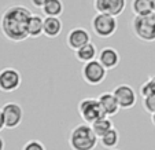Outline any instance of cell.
Returning a JSON list of instances; mask_svg holds the SVG:
<instances>
[{"mask_svg":"<svg viewBox=\"0 0 155 150\" xmlns=\"http://www.w3.org/2000/svg\"><path fill=\"white\" fill-rule=\"evenodd\" d=\"M30 15L32 11L22 4H12L7 7L0 18V30L4 37L14 43L26 40L29 37L28 24Z\"/></svg>","mask_w":155,"mask_h":150,"instance_id":"1","label":"cell"},{"mask_svg":"<svg viewBox=\"0 0 155 150\" xmlns=\"http://www.w3.org/2000/svg\"><path fill=\"white\" fill-rule=\"evenodd\" d=\"M99 138L94 132L91 124L76 125L69 134L68 143L71 150H94L97 145Z\"/></svg>","mask_w":155,"mask_h":150,"instance_id":"2","label":"cell"},{"mask_svg":"<svg viewBox=\"0 0 155 150\" xmlns=\"http://www.w3.org/2000/svg\"><path fill=\"white\" fill-rule=\"evenodd\" d=\"M132 30L141 41L152 43L155 41V12L146 15H135L132 19Z\"/></svg>","mask_w":155,"mask_h":150,"instance_id":"3","label":"cell"},{"mask_svg":"<svg viewBox=\"0 0 155 150\" xmlns=\"http://www.w3.org/2000/svg\"><path fill=\"white\" fill-rule=\"evenodd\" d=\"M91 26L94 33L100 39H110L118 28L117 17L110 14H104V12H96L94 18H92Z\"/></svg>","mask_w":155,"mask_h":150,"instance_id":"4","label":"cell"},{"mask_svg":"<svg viewBox=\"0 0 155 150\" xmlns=\"http://www.w3.org/2000/svg\"><path fill=\"white\" fill-rule=\"evenodd\" d=\"M77 110H78L80 117L87 124H92L97 118L106 116L97 98H84V99H81L78 106H77Z\"/></svg>","mask_w":155,"mask_h":150,"instance_id":"5","label":"cell"},{"mask_svg":"<svg viewBox=\"0 0 155 150\" xmlns=\"http://www.w3.org/2000/svg\"><path fill=\"white\" fill-rule=\"evenodd\" d=\"M107 69L99 62V59H94L84 63L81 69V76L87 84L89 85H99L107 77Z\"/></svg>","mask_w":155,"mask_h":150,"instance_id":"6","label":"cell"},{"mask_svg":"<svg viewBox=\"0 0 155 150\" xmlns=\"http://www.w3.org/2000/svg\"><path fill=\"white\" fill-rule=\"evenodd\" d=\"M4 116V124L6 128L8 130H14L17 127L21 125L22 120H24V109L22 106L17 102H7L2 107Z\"/></svg>","mask_w":155,"mask_h":150,"instance_id":"7","label":"cell"},{"mask_svg":"<svg viewBox=\"0 0 155 150\" xmlns=\"http://www.w3.org/2000/svg\"><path fill=\"white\" fill-rule=\"evenodd\" d=\"M113 94H114L120 107L124 110L132 109L137 102V95H136L133 87L129 84H118L113 90Z\"/></svg>","mask_w":155,"mask_h":150,"instance_id":"8","label":"cell"},{"mask_svg":"<svg viewBox=\"0 0 155 150\" xmlns=\"http://www.w3.org/2000/svg\"><path fill=\"white\" fill-rule=\"evenodd\" d=\"M22 77L15 68H4L0 70V91L14 92L21 87Z\"/></svg>","mask_w":155,"mask_h":150,"instance_id":"9","label":"cell"},{"mask_svg":"<svg viewBox=\"0 0 155 150\" xmlns=\"http://www.w3.org/2000/svg\"><path fill=\"white\" fill-rule=\"evenodd\" d=\"M126 0H94V9L96 12H104L118 17L125 11Z\"/></svg>","mask_w":155,"mask_h":150,"instance_id":"10","label":"cell"},{"mask_svg":"<svg viewBox=\"0 0 155 150\" xmlns=\"http://www.w3.org/2000/svg\"><path fill=\"white\" fill-rule=\"evenodd\" d=\"M89 41H91V35L82 26L73 28V29L68 33V37H66V44H68V47L70 48L71 51H77L78 48H81L82 46L88 44Z\"/></svg>","mask_w":155,"mask_h":150,"instance_id":"11","label":"cell"},{"mask_svg":"<svg viewBox=\"0 0 155 150\" xmlns=\"http://www.w3.org/2000/svg\"><path fill=\"white\" fill-rule=\"evenodd\" d=\"M97 59H99V62L107 70H113V69H115L118 66V63H120V54L113 47H104L99 51Z\"/></svg>","mask_w":155,"mask_h":150,"instance_id":"12","label":"cell"},{"mask_svg":"<svg viewBox=\"0 0 155 150\" xmlns=\"http://www.w3.org/2000/svg\"><path fill=\"white\" fill-rule=\"evenodd\" d=\"M97 99H99L100 106H102V109L106 116L113 117V116H115L120 112L121 107H120V105H118V102L113 92H103L102 95H99Z\"/></svg>","mask_w":155,"mask_h":150,"instance_id":"13","label":"cell"},{"mask_svg":"<svg viewBox=\"0 0 155 150\" xmlns=\"http://www.w3.org/2000/svg\"><path fill=\"white\" fill-rule=\"evenodd\" d=\"M62 21L59 17H44L43 35L48 39H55L62 33Z\"/></svg>","mask_w":155,"mask_h":150,"instance_id":"14","label":"cell"},{"mask_svg":"<svg viewBox=\"0 0 155 150\" xmlns=\"http://www.w3.org/2000/svg\"><path fill=\"white\" fill-rule=\"evenodd\" d=\"M97 48L96 46L89 41L88 44L82 46L81 48H78L77 51H74V55H76V59L78 62H82V63H87L89 61H94V59L97 58Z\"/></svg>","mask_w":155,"mask_h":150,"instance_id":"15","label":"cell"},{"mask_svg":"<svg viewBox=\"0 0 155 150\" xmlns=\"http://www.w3.org/2000/svg\"><path fill=\"white\" fill-rule=\"evenodd\" d=\"M44 32V18L38 14H32L28 24V35L32 39H37Z\"/></svg>","mask_w":155,"mask_h":150,"instance_id":"16","label":"cell"},{"mask_svg":"<svg viewBox=\"0 0 155 150\" xmlns=\"http://www.w3.org/2000/svg\"><path fill=\"white\" fill-rule=\"evenodd\" d=\"M113 125H114V124H113L110 116H103V117L97 118L96 121H94V123L91 124L92 130H94V132L96 134L97 138H102V136L104 135V134H107L111 128H114Z\"/></svg>","mask_w":155,"mask_h":150,"instance_id":"17","label":"cell"},{"mask_svg":"<svg viewBox=\"0 0 155 150\" xmlns=\"http://www.w3.org/2000/svg\"><path fill=\"white\" fill-rule=\"evenodd\" d=\"M41 10L45 17H61L63 12V3L62 0H47Z\"/></svg>","mask_w":155,"mask_h":150,"instance_id":"18","label":"cell"},{"mask_svg":"<svg viewBox=\"0 0 155 150\" xmlns=\"http://www.w3.org/2000/svg\"><path fill=\"white\" fill-rule=\"evenodd\" d=\"M130 9L135 15H146L152 12V3L151 0H132Z\"/></svg>","mask_w":155,"mask_h":150,"instance_id":"19","label":"cell"},{"mask_svg":"<svg viewBox=\"0 0 155 150\" xmlns=\"http://www.w3.org/2000/svg\"><path fill=\"white\" fill-rule=\"evenodd\" d=\"M99 141L103 147H106V149H113V147H115L120 143V134H118V131L115 130V128H111L107 134H104L102 138H99Z\"/></svg>","mask_w":155,"mask_h":150,"instance_id":"20","label":"cell"},{"mask_svg":"<svg viewBox=\"0 0 155 150\" xmlns=\"http://www.w3.org/2000/svg\"><path fill=\"white\" fill-rule=\"evenodd\" d=\"M140 95H141V98L155 95V74L151 76L147 81H144L140 85Z\"/></svg>","mask_w":155,"mask_h":150,"instance_id":"21","label":"cell"},{"mask_svg":"<svg viewBox=\"0 0 155 150\" xmlns=\"http://www.w3.org/2000/svg\"><path fill=\"white\" fill-rule=\"evenodd\" d=\"M143 107L150 114L155 113V95H150V97L143 98Z\"/></svg>","mask_w":155,"mask_h":150,"instance_id":"22","label":"cell"},{"mask_svg":"<svg viewBox=\"0 0 155 150\" xmlns=\"http://www.w3.org/2000/svg\"><path fill=\"white\" fill-rule=\"evenodd\" d=\"M22 150H47V149H45V146H44L40 141L32 139V141H28L24 145Z\"/></svg>","mask_w":155,"mask_h":150,"instance_id":"23","label":"cell"},{"mask_svg":"<svg viewBox=\"0 0 155 150\" xmlns=\"http://www.w3.org/2000/svg\"><path fill=\"white\" fill-rule=\"evenodd\" d=\"M30 2H32V4L36 9H43L44 4L47 3V0H30Z\"/></svg>","mask_w":155,"mask_h":150,"instance_id":"24","label":"cell"},{"mask_svg":"<svg viewBox=\"0 0 155 150\" xmlns=\"http://www.w3.org/2000/svg\"><path fill=\"white\" fill-rule=\"evenodd\" d=\"M6 128V124H4V116H3V110L0 107V131H3Z\"/></svg>","mask_w":155,"mask_h":150,"instance_id":"25","label":"cell"},{"mask_svg":"<svg viewBox=\"0 0 155 150\" xmlns=\"http://www.w3.org/2000/svg\"><path fill=\"white\" fill-rule=\"evenodd\" d=\"M4 146H6V145H4V141H3V138L0 136V150H4Z\"/></svg>","mask_w":155,"mask_h":150,"instance_id":"26","label":"cell"},{"mask_svg":"<svg viewBox=\"0 0 155 150\" xmlns=\"http://www.w3.org/2000/svg\"><path fill=\"white\" fill-rule=\"evenodd\" d=\"M151 123L154 124V127H155V113H152L151 114Z\"/></svg>","mask_w":155,"mask_h":150,"instance_id":"27","label":"cell"},{"mask_svg":"<svg viewBox=\"0 0 155 150\" xmlns=\"http://www.w3.org/2000/svg\"><path fill=\"white\" fill-rule=\"evenodd\" d=\"M151 3H152V11L155 12V0H151Z\"/></svg>","mask_w":155,"mask_h":150,"instance_id":"28","label":"cell"},{"mask_svg":"<svg viewBox=\"0 0 155 150\" xmlns=\"http://www.w3.org/2000/svg\"><path fill=\"white\" fill-rule=\"evenodd\" d=\"M107 150H118V149H115V147H113V149H107Z\"/></svg>","mask_w":155,"mask_h":150,"instance_id":"29","label":"cell"}]
</instances>
